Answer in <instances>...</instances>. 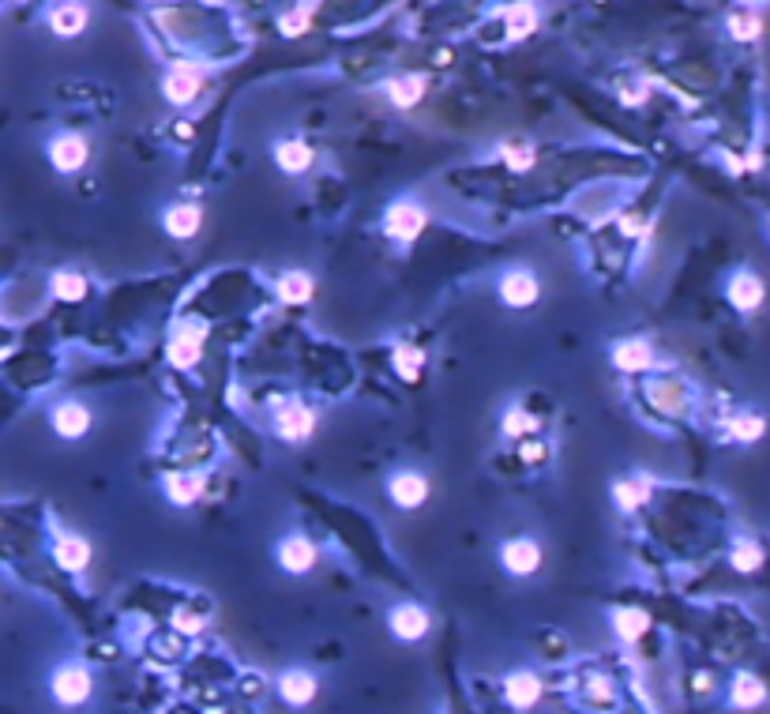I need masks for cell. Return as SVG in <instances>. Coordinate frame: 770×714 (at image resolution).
<instances>
[{"label":"cell","mask_w":770,"mask_h":714,"mask_svg":"<svg viewBox=\"0 0 770 714\" xmlns=\"http://www.w3.org/2000/svg\"><path fill=\"white\" fill-rule=\"evenodd\" d=\"M541 297V282L530 275V271H508L504 279H500V301L508 305V309H530L534 301Z\"/></svg>","instance_id":"obj_7"},{"label":"cell","mask_w":770,"mask_h":714,"mask_svg":"<svg viewBox=\"0 0 770 714\" xmlns=\"http://www.w3.org/2000/svg\"><path fill=\"white\" fill-rule=\"evenodd\" d=\"M320 692V681H316V673H308V669H286L282 677H278V696L282 703H290V707H308L312 699Z\"/></svg>","instance_id":"obj_12"},{"label":"cell","mask_w":770,"mask_h":714,"mask_svg":"<svg viewBox=\"0 0 770 714\" xmlns=\"http://www.w3.org/2000/svg\"><path fill=\"white\" fill-rule=\"evenodd\" d=\"M316 560H320V553H316V545L308 542L305 534H290V538L278 542V564H282V572L305 575L316 568Z\"/></svg>","instance_id":"obj_6"},{"label":"cell","mask_w":770,"mask_h":714,"mask_svg":"<svg viewBox=\"0 0 770 714\" xmlns=\"http://www.w3.org/2000/svg\"><path fill=\"white\" fill-rule=\"evenodd\" d=\"M49 290H53L57 301H83L87 297V279L79 271H57L49 279Z\"/></svg>","instance_id":"obj_29"},{"label":"cell","mask_w":770,"mask_h":714,"mask_svg":"<svg viewBox=\"0 0 770 714\" xmlns=\"http://www.w3.org/2000/svg\"><path fill=\"white\" fill-rule=\"evenodd\" d=\"M725 27H729V34H733L737 42H755V38L763 34V16H759L755 8H748V12H733Z\"/></svg>","instance_id":"obj_32"},{"label":"cell","mask_w":770,"mask_h":714,"mask_svg":"<svg viewBox=\"0 0 770 714\" xmlns=\"http://www.w3.org/2000/svg\"><path fill=\"white\" fill-rule=\"evenodd\" d=\"M203 335L196 327H177V335L170 342V361L177 369H192V365H200L203 357Z\"/></svg>","instance_id":"obj_18"},{"label":"cell","mask_w":770,"mask_h":714,"mask_svg":"<svg viewBox=\"0 0 770 714\" xmlns=\"http://www.w3.org/2000/svg\"><path fill=\"white\" fill-rule=\"evenodd\" d=\"M94 692V677L87 666H61L53 673V681H49V696L57 699L61 707H83Z\"/></svg>","instance_id":"obj_1"},{"label":"cell","mask_w":770,"mask_h":714,"mask_svg":"<svg viewBox=\"0 0 770 714\" xmlns=\"http://www.w3.org/2000/svg\"><path fill=\"white\" fill-rule=\"evenodd\" d=\"M391 365H395V373L406 380V384H414L421 369H425V350H417V346H399L395 354H391Z\"/></svg>","instance_id":"obj_30"},{"label":"cell","mask_w":770,"mask_h":714,"mask_svg":"<svg viewBox=\"0 0 770 714\" xmlns=\"http://www.w3.org/2000/svg\"><path fill=\"white\" fill-rule=\"evenodd\" d=\"M53 557H57L64 572H83L91 564V542L79 538V534H61L57 545H53Z\"/></svg>","instance_id":"obj_17"},{"label":"cell","mask_w":770,"mask_h":714,"mask_svg":"<svg viewBox=\"0 0 770 714\" xmlns=\"http://www.w3.org/2000/svg\"><path fill=\"white\" fill-rule=\"evenodd\" d=\"M166 497H170V504H177V508L196 504V500L203 497V478L200 474H170V478H166Z\"/></svg>","instance_id":"obj_25"},{"label":"cell","mask_w":770,"mask_h":714,"mask_svg":"<svg viewBox=\"0 0 770 714\" xmlns=\"http://www.w3.org/2000/svg\"><path fill=\"white\" fill-rule=\"evenodd\" d=\"M500 564L511 575H534L541 568V545L530 538H515V542L500 545Z\"/></svg>","instance_id":"obj_11"},{"label":"cell","mask_w":770,"mask_h":714,"mask_svg":"<svg viewBox=\"0 0 770 714\" xmlns=\"http://www.w3.org/2000/svg\"><path fill=\"white\" fill-rule=\"evenodd\" d=\"M425 226H429L425 207H417V203H410V200H399V203H391V207H387L384 230H387V237H395L399 245L417 241V237L425 233Z\"/></svg>","instance_id":"obj_2"},{"label":"cell","mask_w":770,"mask_h":714,"mask_svg":"<svg viewBox=\"0 0 770 714\" xmlns=\"http://www.w3.org/2000/svg\"><path fill=\"white\" fill-rule=\"evenodd\" d=\"M173 628L192 636V632H200V628H203V621L196 617V613H177V617H173Z\"/></svg>","instance_id":"obj_36"},{"label":"cell","mask_w":770,"mask_h":714,"mask_svg":"<svg viewBox=\"0 0 770 714\" xmlns=\"http://www.w3.org/2000/svg\"><path fill=\"white\" fill-rule=\"evenodd\" d=\"M770 699V688L763 677H755V673H737L733 684H729V707L733 711H759L763 703Z\"/></svg>","instance_id":"obj_8"},{"label":"cell","mask_w":770,"mask_h":714,"mask_svg":"<svg viewBox=\"0 0 770 714\" xmlns=\"http://www.w3.org/2000/svg\"><path fill=\"white\" fill-rule=\"evenodd\" d=\"M275 166L282 173H290V177L305 173L312 166V147L305 140H282L275 147Z\"/></svg>","instance_id":"obj_21"},{"label":"cell","mask_w":770,"mask_h":714,"mask_svg":"<svg viewBox=\"0 0 770 714\" xmlns=\"http://www.w3.org/2000/svg\"><path fill=\"white\" fill-rule=\"evenodd\" d=\"M87 158H91V147L76 132H61L57 140L49 143V162H53L57 173H79L87 166Z\"/></svg>","instance_id":"obj_4"},{"label":"cell","mask_w":770,"mask_h":714,"mask_svg":"<svg viewBox=\"0 0 770 714\" xmlns=\"http://www.w3.org/2000/svg\"><path fill=\"white\" fill-rule=\"evenodd\" d=\"M519 455H523L526 463H541V459L549 455V448H545L541 440H530V444H523V448H519Z\"/></svg>","instance_id":"obj_37"},{"label":"cell","mask_w":770,"mask_h":714,"mask_svg":"<svg viewBox=\"0 0 770 714\" xmlns=\"http://www.w3.org/2000/svg\"><path fill=\"white\" fill-rule=\"evenodd\" d=\"M275 429L282 440H308L316 429V414L305 403H286L275 410Z\"/></svg>","instance_id":"obj_10"},{"label":"cell","mask_w":770,"mask_h":714,"mask_svg":"<svg viewBox=\"0 0 770 714\" xmlns=\"http://www.w3.org/2000/svg\"><path fill=\"white\" fill-rule=\"evenodd\" d=\"M91 410L83 403H57L53 406V414H49V425H53V433L64 436V440H79V436H87L91 429Z\"/></svg>","instance_id":"obj_13"},{"label":"cell","mask_w":770,"mask_h":714,"mask_svg":"<svg viewBox=\"0 0 770 714\" xmlns=\"http://www.w3.org/2000/svg\"><path fill=\"white\" fill-rule=\"evenodd\" d=\"M613 365L620 373H643L654 365V350L647 339H624L613 346Z\"/></svg>","instance_id":"obj_15"},{"label":"cell","mask_w":770,"mask_h":714,"mask_svg":"<svg viewBox=\"0 0 770 714\" xmlns=\"http://www.w3.org/2000/svg\"><path fill=\"white\" fill-rule=\"evenodd\" d=\"M613 500L620 512H639L650 500V482L647 478H620L613 485Z\"/></svg>","instance_id":"obj_23"},{"label":"cell","mask_w":770,"mask_h":714,"mask_svg":"<svg viewBox=\"0 0 770 714\" xmlns=\"http://www.w3.org/2000/svg\"><path fill=\"white\" fill-rule=\"evenodd\" d=\"M387 497L395 500L399 508H406V512H414V508H421L429 500V478L417 474V470H402L387 485Z\"/></svg>","instance_id":"obj_9"},{"label":"cell","mask_w":770,"mask_h":714,"mask_svg":"<svg viewBox=\"0 0 770 714\" xmlns=\"http://www.w3.org/2000/svg\"><path fill=\"white\" fill-rule=\"evenodd\" d=\"M203 87V72L196 64H173L166 83H162V94H166V102L170 106H188Z\"/></svg>","instance_id":"obj_5"},{"label":"cell","mask_w":770,"mask_h":714,"mask_svg":"<svg viewBox=\"0 0 770 714\" xmlns=\"http://www.w3.org/2000/svg\"><path fill=\"white\" fill-rule=\"evenodd\" d=\"M508 38H526L538 31V8L534 4H511L508 8Z\"/></svg>","instance_id":"obj_31"},{"label":"cell","mask_w":770,"mask_h":714,"mask_svg":"<svg viewBox=\"0 0 770 714\" xmlns=\"http://www.w3.org/2000/svg\"><path fill=\"white\" fill-rule=\"evenodd\" d=\"M87 23H91V12H87L83 4H57V8L49 12V27H53V34H61V38L83 34Z\"/></svg>","instance_id":"obj_20"},{"label":"cell","mask_w":770,"mask_h":714,"mask_svg":"<svg viewBox=\"0 0 770 714\" xmlns=\"http://www.w3.org/2000/svg\"><path fill=\"white\" fill-rule=\"evenodd\" d=\"M312 12H316V4H301V8H290L286 16L278 19V31L286 34V38H297V34H305L312 27Z\"/></svg>","instance_id":"obj_33"},{"label":"cell","mask_w":770,"mask_h":714,"mask_svg":"<svg viewBox=\"0 0 770 714\" xmlns=\"http://www.w3.org/2000/svg\"><path fill=\"white\" fill-rule=\"evenodd\" d=\"M500 429H504V436H530L538 433V418L526 414V410H508L504 421H500Z\"/></svg>","instance_id":"obj_34"},{"label":"cell","mask_w":770,"mask_h":714,"mask_svg":"<svg viewBox=\"0 0 770 714\" xmlns=\"http://www.w3.org/2000/svg\"><path fill=\"white\" fill-rule=\"evenodd\" d=\"M421 94H425V79L421 76H399L387 83V98L395 102L399 109H410L421 102Z\"/></svg>","instance_id":"obj_28"},{"label":"cell","mask_w":770,"mask_h":714,"mask_svg":"<svg viewBox=\"0 0 770 714\" xmlns=\"http://www.w3.org/2000/svg\"><path fill=\"white\" fill-rule=\"evenodd\" d=\"M725 297H729V305L744 316H752L755 309H763V301H767V282L759 279L755 271H737L729 286H725Z\"/></svg>","instance_id":"obj_3"},{"label":"cell","mask_w":770,"mask_h":714,"mask_svg":"<svg viewBox=\"0 0 770 714\" xmlns=\"http://www.w3.org/2000/svg\"><path fill=\"white\" fill-rule=\"evenodd\" d=\"M767 414H759V410H740L737 418L729 421V436L737 440V444H755V440H763L767 436Z\"/></svg>","instance_id":"obj_24"},{"label":"cell","mask_w":770,"mask_h":714,"mask_svg":"<svg viewBox=\"0 0 770 714\" xmlns=\"http://www.w3.org/2000/svg\"><path fill=\"white\" fill-rule=\"evenodd\" d=\"M203 226V215L196 203H173L170 211H166V233L177 237V241H188V237H196Z\"/></svg>","instance_id":"obj_19"},{"label":"cell","mask_w":770,"mask_h":714,"mask_svg":"<svg viewBox=\"0 0 770 714\" xmlns=\"http://www.w3.org/2000/svg\"><path fill=\"white\" fill-rule=\"evenodd\" d=\"M763 560H767V553H763V545L752 542V538H740V542L729 549V564H733V572L740 575H755L763 568Z\"/></svg>","instance_id":"obj_26"},{"label":"cell","mask_w":770,"mask_h":714,"mask_svg":"<svg viewBox=\"0 0 770 714\" xmlns=\"http://www.w3.org/2000/svg\"><path fill=\"white\" fill-rule=\"evenodd\" d=\"M316 294V282L308 271H286L282 279H278V297L286 301V305H308Z\"/></svg>","instance_id":"obj_22"},{"label":"cell","mask_w":770,"mask_h":714,"mask_svg":"<svg viewBox=\"0 0 770 714\" xmlns=\"http://www.w3.org/2000/svg\"><path fill=\"white\" fill-rule=\"evenodd\" d=\"M650 628V617L643 609H616L613 613V632L616 639H624V643H635V639H643Z\"/></svg>","instance_id":"obj_27"},{"label":"cell","mask_w":770,"mask_h":714,"mask_svg":"<svg viewBox=\"0 0 770 714\" xmlns=\"http://www.w3.org/2000/svg\"><path fill=\"white\" fill-rule=\"evenodd\" d=\"M504 699H508L515 711H530L541 699V681L534 673L519 669V673H511L508 681H504Z\"/></svg>","instance_id":"obj_16"},{"label":"cell","mask_w":770,"mask_h":714,"mask_svg":"<svg viewBox=\"0 0 770 714\" xmlns=\"http://www.w3.org/2000/svg\"><path fill=\"white\" fill-rule=\"evenodd\" d=\"M500 155H504V162H508L511 170H530V166H534V147H530V143H504Z\"/></svg>","instance_id":"obj_35"},{"label":"cell","mask_w":770,"mask_h":714,"mask_svg":"<svg viewBox=\"0 0 770 714\" xmlns=\"http://www.w3.org/2000/svg\"><path fill=\"white\" fill-rule=\"evenodd\" d=\"M387 621H391L395 639H402V643H417V639L429 636V628H432V617L421 606H399Z\"/></svg>","instance_id":"obj_14"}]
</instances>
